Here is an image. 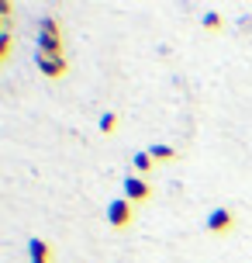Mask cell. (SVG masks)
I'll use <instances>...</instances> for the list:
<instances>
[{
    "label": "cell",
    "mask_w": 252,
    "mask_h": 263,
    "mask_svg": "<svg viewBox=\"0 0 252 263\" xmlns=\"http://www.w3.org/2000/svg\"><path fill=\"white\" fill-rule=\"evenodd\" d=\"M38 52L41 55H62V28L55 17L38 21Z\"/></svg>",
    "instance_id": "cell-1"
},
{
    "label": "cell",
    "mask_w": 252,
    "mask_h": 263,
    "mask_svg": "<svg viewBox=\"0 0 252 263\" xmlns=\"http://www.w3.org/2000/svg\"><path fill=\"white\" fill-rule=\"evenodd\" d=\"M135 218V211H132V201L128 197H118V201H111V208H107V222H111V229H128Z\"/></svg>",
    "instance_id": "cell-2"
},
{
    "label": "cell",
    "mask_w": 252,
    "mask_h": 263,
    "mask_svg": "<svg viewBox=\"0 0 252 263\" xmlns=\"http://www.w3.org/2000/svg\"><path fill=\"white\" fill-rule=\"evenodd\" d=\"M232 229H235V215L228 208H214L211 215H207V232H211V236H228Z\"/></svg>",
    "instance_id": "cell-3"
},
{
    "label": "cell",
    "mask_w": 252,
    "mask_h": 263,
    "mask_svg": "<svg viewBox=\"0 0 252 263\" xmlns=\"http://www.w3.org/2000/svg\"><path fill=\"white\" fill-rule=\"evenodd\" d=\"M124 197L132 204H145L152 197V187L145 184V177H124Z\"/></svg>",
    "instance_id": "cell-4"
},
{
    "label": "cell",
    "mask_w": 252,
    "mask_h": 263,
    "mask_svg": "<svg viewBox=\"0 0 252 263\" xmlns=\"http://www.w3.org/2000/svg\"><path fill=\"white\" fill-rule=\"evenodd\" d=\"M35 66H38L41 73L49 80H59V77H66V59L62 55H35Z\"/></svg>",
    "instance_id": "cell-5"
},
{
    "label": "cell",
    "mask_w": 252,
    "mask_h": 263,
    "mask_svg": "<svg viewBox=\"0 0 252 263\" xmlns=\"http://www.w3.org/2000/svg\"><path fill=\"white\" fill-rule=\"evenodd\" d=\"M28 256L31 263H55V253L45 239H28Z\"/></svg>",
    "instance_id": "cell-6"
},
{
    "label": "cell",
    "mask_w": 252,
    "mask_h": 263,
    "mask_svg": "<svg viewBox=\"0 0 252 263\" xmlns=\"http://www.w3.org/2000/svg\"><path fill=\"white\" fill-rule=\"evenodd\" d=\"M132 163H135V170H138V177H149V173H152V163H156V159L149 156V153H135Z\"/></svg>",
    "instance_id": "cell-7"
},
{
    "label": "cell",
    "mask_w": 252,
    "mask_h": 263,
    "mask_svg": "<svg viewBox=\"0 0 252 263\" xmlns=\"http://www.w3.org/2000/svg\"><path fill=\"white\" fill-rule=\"evenodd\" d=\"M149 156L159 159V163H173V159H176V149H173V145H152Z\"/></svg>",
    "instance_id": "cell-8"
},
{
    "label": "cell",
    "mask_w": 252,
    "mask_h": 263,
    "mask_svg": "<svg viewBox=\"0 0 252 263\" xmlns=\"http://www.w3.org/2000/svg\"><path fill=\"white\" fill-rule=\"evenodd\" d=\"M204 28H207V31H221V28H225V17H221V14H204Z\"/></svg>",
    "instance_id": "cell-9"
},
{
    "label": "cell",
    "mask_w": 252,
    "mask_h": 263,
    "mask_svg": "<svg viewBox=\"0 0 252 263\" xmlns=\"http://www.w3.org/2000/svg\"><path fill=\"white\" fill-rule=\"evenodd\" d=\"M114 128H118V115H104V118H100V132H104V135H111Z\"/></svg>",
    "instance_id": "cell-10"
}]
</instances>
